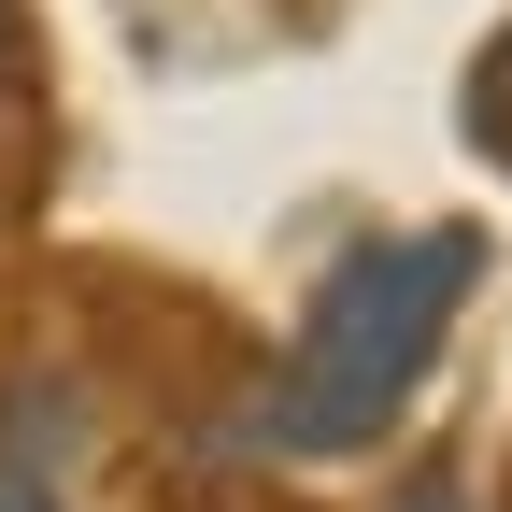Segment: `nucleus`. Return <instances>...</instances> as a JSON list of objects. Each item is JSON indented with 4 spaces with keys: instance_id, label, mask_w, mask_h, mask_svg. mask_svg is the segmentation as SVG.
Wrapping results in <instances>:
<instances>
[{
    "instance_id": "nucleus-1",
    "label": "nucleus",
    "mask_w": 512,
    "mask_h": 512,
    "mask_svg": "<svg viewBox=\"0 0 512 512\" xmlns=\"http://www.w3.org/2000/svg\"><path fill=\"white\" fill-rule=\"evenodd\" d=\"M484 285V228L441 214V228H384L356 256H328V285H313L299 342L271 370V399H256V441L271 456H356L413 413V384L441 356V328L470 313Z\"/></svg>"
},
{
    "instance_id": "nucleus-2",
    "label": "nucleus",
    "mask_w": 512,
    "mask_h": 512,
    "mask_svg": "<svg viewBox=\"0 0 512 512\" xmlns=\"http://www.w3.org/2000/svg\"><path fill=\"white\" fill-rule=\"evenodd\" d=\"M0 512H72V399L57 384L0 399Z\"/></svg>"
},
{
    "instance_id": "nucleus-5",
    "label": "nucleus",
    "mask_w": 512,
    "mask_h": 512,
    "mask_svg": "<svg viewBox=\"0 0 512 512\" xmlns=\"http://www.w3.org/2000/svg\"><path fill=\"white\" fill-rule=\"evenodd\" d=\"M0 57H15V29H0Z\"/></svg>"
},
{
    "instance_id": "nucleus-3",
    "label": "nucleus",
    "mask_w": 512,
    "mask_h": 512,
    "mask_svg": "<svg viewBox=\"0 0 512 512\" xmlns=\"http://www.w3.org/2000/svg\"><path fill=\"white\" fill-rule=\"evenodd\" d=\"M470 143H484V157L512 171V29H498V43L470 57Z\"/></svg>"
},
{
    "instance_id": "nucleus-4",
    "label": "nucleus",
    "mask_w": 512,
    "mask_h": 512,
    "mask_svg": "<svg viewBox=\"0 0 512 512\" xmlns=\"http://www.w3.org/2000/svg\"><path fill=\"white\" fill-rule=\"evenodd\" d=\"M384 512H470V484H441V470H427V484H399Z\"/></svg>"
}]
</instances>
